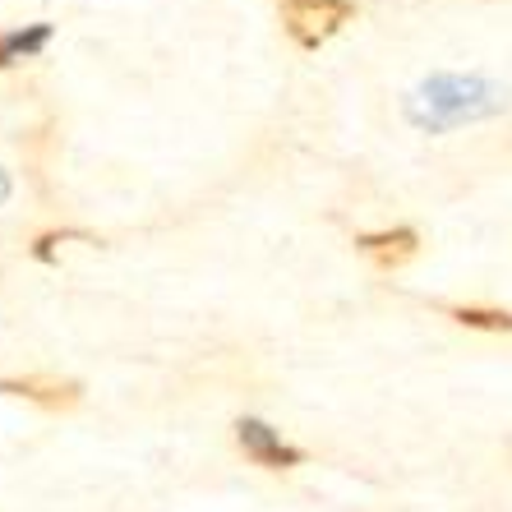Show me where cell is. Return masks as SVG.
Listing matches in <instances>:
<instances>
[{"label": "cell", "instance_id": "6da1fadb", "mask_svg": "<svg viewBox=\"0 0 512 512\" xmlns=\"http://www.w3.org/2000/svg\"><path fill=\"white\" fill-rule=\"evenodd\" d=\"M503 107V88L489 79H466V74H434L429 84H420L406 102V116L416 120L420 130H453L462 120L494 116Z\"/></svg>", "mask_w": 512, "mask_h": 512}, {"label": "cell", "instance_id": "7a4b0ae2", "mask_svg": "<svg viewBox=\"0 0 512 512\" xmlns=\"http://www.w3.org/2000/svg\"><path fill=\"white\" fill-rule=\"evenodd\" d=\"M356 19V0H282V28L296 47L314 51Z\"/></svg>", "mask_w": 512, "mask_h": 512}, {"label": "cell", "instance_id": "3957f363", "mask_svg": "<svg viewBox=\"0 0 512 512\" xmlns=\"http://www.w3.org/2000/svg\"><path fill=\"white\" fill-rule=\"evenodd\" d=\"M236 443H240V453L250 457L254 466H263V471H291V466L305 462V448L286 443L277 429H268L263 420H254V416H245L236 425Z\"/></svg>", "mask_w": 512, "mask_h": 512}, {"label": "cell", "instance_id": "277c9868", "mask_svg": "<svg viewBox=\"0 0 512 512\" xmlns=\"http://www.w3.org/2000/svg\"><path fill=\"white\" fill-rule=\"evenodd\" d=\"M356 250L365 254V259H374L383 268V273H393V268H402V263H411L420 254V236L411 227H388V231H365V236H356Z\"/></svg>", "mask_w": 512, "mask_h": 512}, {"label": "cell", "instance_id": "5b68a950", "mask_svg": "<svg viewBox=\"0 0 512 512\" xmlns=\"http://www.w3.org/2000/svg\"><path fill=\"white\" fill-rule=\"evenodd\" d=\"M0 393L28 397V402L47 406V411H70L79 402V383L74 379H51V374H24V379H0Z\"/></svg>", "mask_w": 512, "mask_h": 512}, {"label": "cell", "instance_id": "8992f818", "mask_svg": "<svg viewBox=\"0 0 512 512\" xmlns=\"http://www.w3.org/2000/svg\"><path fill=\"white\" fill-rule=\"evenodd\" d=\"M47 42H51V24H28V28L0 33V70H10V65H19V60H33Z\"/></svg>", "mask_w": 512, "mask_h": 512}, {"label": "cell", "instance_id": "52a82bcc", "mask_svg": "<svg viewBox=\"0 0 512 512\" xmlns=\"http://www.w3.org/2000/svg\"><path fill=\"white\" fill-rule=\"evenodd\" d=\"M448 319H457L462 328H480V333H512L508 310H480V305H453Z\"/></svg>", "mask_w": 512, "mask_h": 512}, {"label": "cell", "instance_id": "ba28073f", "mask_svg": "<svg viewBox=\"0 0 512 512\" xmlns=\"http://www.w3.org/2000/svg\"><path fill=\"white\" fill-rule=\"evenodd\" d=\"M10 199V176H5V171H0V203Z\"/></svg>", "mask_w": 512, "mask_h": 512}]
</instances>
